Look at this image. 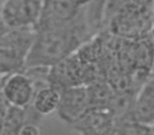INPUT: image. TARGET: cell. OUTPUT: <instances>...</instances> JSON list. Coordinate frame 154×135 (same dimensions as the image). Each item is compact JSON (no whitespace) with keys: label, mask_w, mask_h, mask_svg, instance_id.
Listing matches in <instances>:
<instances>
[{"label":"cell","mask_w":154,"mask_h":135,"mask_svg":"<svg viewBox=\"0 0 154 135\" xmlns=\"http://www.w3.org/2000/svg\"><path fill=\"white\" fill-rule=\"evenodd\" d=\"M17 135H41V130L38 124L26 122L18 130Z\"/></svg>","instance_id":"cell-14"},{"label":"cell","mask_w":154,"mask_h":135,"mask_svg":"<svg viewBox=\"0 0 154 135\" xmlns=\"http://www.w3.org/2000/svg\"><path fill=\"white\" fill-rule=\"evenodd\" d=\"M90 0H42L39 21L34 30L66 26L86 12Z\"/></svg>","instance_id":"cell-4"},{"label":"cell","mask_w":154,"mask_h":135,"mask_svg":"<svg viewBox=\"0 0 154 135\" xmlns=\"http://www.w3.org/2000/svg\"><path fill=\"white\" fill-rule=\"evenodd\" d=\"M89 110V97L86 86L72 87L60 91L58 117L71 126Z\"/></svg>","instance_id":"cell-7"},{"label":"cell","mask_w":154,"mask_h":135,"mask_svg":"<svg viewBox=\"0 0 154 135\" xmlns=\"http://www.w3.org/2000/svg\"><path fill=\"white\" fill-rule=\"evenodd\" d=\"M112 135H153V126L137 124L131 119L116 122Z\"/></svg>","instance_id":"cell-11"},{"label":"cell","mask_w":154,"mask_h":135,"mask_svg":"<svg viewBox=\"0 0 154 135\" xmlns=\"http://www.w3.org/2000/svg\"><path fill=\"white\" fill-rule=\"evenodd\" d=\"M36 84L24 71L5 75L2 84V95L9 107L26 109L31 106Z\"/></svg>","instance_id":"cell-6"},{"label":"cell","mask_w":154,"mask_h":135,"mask_svg":"<svg viewBox=\"0 0 154 135\" xmlns=\"http://www.w3.org/2000/svg\"><path fill=\"white\" fill-rule=\"evenodd\" d=\"M153 0H135L117 11L103 26L112 36L140 40L152 35Z\"/></svg>","instance_id":"cell-2"},{"label":"cell","mask_w":154,"mask_h":135,"mask_svg":"<svg viewBox=\"0 0 154 135\" xmlns=\"http://www.w3.org/2000/svg\"><path fill=\"white\" fill-rule=\"evenodd\" d=\"M34 32L26 69H49L76 53L82 45L95 36L87 19V8L84 15L72 23L34 30Z\"/></svg>","instance_id":"cell-1"},{"label":"cell","mask_w":154,"mask_h":135,"mask_svg":"<svg viewBox=\"0 0 154 135\" xmlns=\"http://www.w3.org/2000/svg\"><path fill=\"white\" fill-rule=\"evenodd\" d=\"M34 35V30H9L0 37V75L24 71Z\"/></svg>","instance_id":"cell-3"},{"label":"cell","mask_w":154,"mask_h":135,"mask_svg":"<svg viewBox=\"0 0 154 135\" xmlns=\"http://www.w3.org/2000/svg\"><path fill=\"white\" fill-rule=\"evenodd\" d=\"M41 9L42 0H3L0 15L9 30H34Z\"/></svg>","instance_id":"cell-5"},{"label":"cell","mask_w":154,"mask_h":135,"mask_svg":"<svg viewBox=\"0 0 154 135\" xmlns=\"http://www.w3.org/2000/svg\"><path fill=\"white\" fill-rule=\"evenodd\" d=\"M71 127L80 135H112L115 120L108 110L89 109Z\"/></svg>","instance_id":"cell-8"},{"label":"cell","mask_w":154,"mask_h":135,"mask_svg":"<svg viewBox=\"0 0 154 135\" xmlns=\"http://www.w3.org/2000/svg\"><path fill=\"white\" fill-rule=\"evenodd\" d=\"M8 31H9V29H8V26H5V23L2 20V17H1V15H0V37H2Z\"/></svg>","instance_id":"cell-16"},{"label":"cell","mask_w":154,"mask_h":135,"mask_svg":"<svg viewBox=\"0 0 154 135\" xmlns=\"http://www.w3.org/2000/svg\"><path fill=\"white\" fill-rule=\"evenodd\" d=\"M5 77V75H0V118H2V116L5 115L7 109L9 108V106L5 103V98H3V95H2V84H3Z\"/></svg>","instance_id":"cell-15"},{"label":"cell","mask_w":154,"mask_h":135,"mask_svg":"<svg viewBox=\"0 0 154 135\" xmlns=\"http://www.w3.org/2000/svg\"><path fill=\"white\" fill-rule=\"evenodd\" d=\"M60 99V91L45 84L36 89L31 107L40 117L56 112Z\"/></svg>","instance_id":"cell-10"},{"label":"cell","mask_w":154,"mask_h":135,"mask_svg":"<svg viewBox=\"0 0 154 135\" xmlns=\"http://www.w3.org/2000/svg\"><path fill=\"white\" fill-rule=\"evenodd\" d=\"M131 120L137 124L153 126L154 121V82L153 77L146 81L135 93L131 109Z\"/></svg>","instance_id":"cell-9"},{"label":"cell","mask_w":154,"mask_h":135,"mask_svg":"<svg viewBox=\"0 0 154 135\" xmlns=\"http://www.w3.org/2000/svg\"><path fill=\"white\" fill-rule=\"evenodd\" d=\"M135 0H105V5H103V28L105 23L116 13L119 11L122 8L129 3L133 2Z\"/></svg>","instance_id":"cell-13"},{"label":"cell","mask_w":154,"mask_h":135,"mask_svg":"<svg viewBox=\"0 0 154 135\" xmlns=\"http://www.w3.org/2000/svg\"><path fill=\"white\" fill-rule=\"evenodd\" d=\"M105 0H90L87 5V17L90 24L95 29L103 28Z\"/></svg>","instance_id":"cell-12"}]
</instances>
